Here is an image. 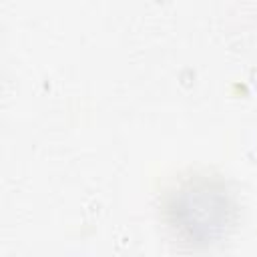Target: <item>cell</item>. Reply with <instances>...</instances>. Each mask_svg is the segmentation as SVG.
I'll use <instances>...</instances> for the list:
<instances>
[{
  "mask_svg": "<svg viewBox=\"0 0 257 257\" xmlns=\"http://www.w3.org/2000/svg\"><path fill=\"white\" fill-rule=\"evenodd\" d=\"M225 211V199L219 193L207 189L187 191L175 209L179 225L185 227L193 239L211 237V231L223 225Z\"/></svg>",
  "mask_w": 257,
  "mask_h": 257,
  "instance_id": "6da1fadb",
  "label": "cell"
}]
</instances>
